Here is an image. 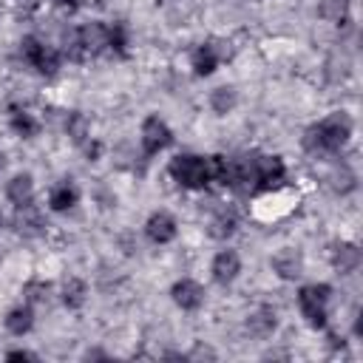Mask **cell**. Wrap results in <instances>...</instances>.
I'll list each match as a JSON object with an SVG mask.
<instances>
[{"mask_svg":"<svg viewBox=\"0 0 363 363\" xmlns=\"http://www.w3.org/2000/svg\"><path fill=\"white\" fill-rule=\"evenodd\" d=\"M176 233H179V224H176V218L167 210H156L145 221V235L153 244H170L176 238Z\"/></svg>","mask_w":363,"mask_h":363,"instance_id":"10","label":"cell"},{"mask_svg":"<svg viewBox=\"0 0 363 363\" xmlns=\"http://www.w3.org/2000/svg\"><path fill=\"white\" fill-rule=\"evenodd\" d=\"M210 272H213V281H216V284H221V286L233 284V281L238 278V272H241V258H238V252H235V250H221V252H216V258H213V264H210Z\"/></svg>","mask_w":363,"mask_h":363,"instance_id":"14","label":"cell"},{"mask_svg":"<svg viewBox=\"0 0 363 363\" xmlns=\"http://www.w3.org/2000/svg\"><path fill=\"white\" fill-rule=\"evenodd\" d=\"M207 102H210V108H213L216 116H227L238 105V94H235L233 85H218V88L210 91V99Z\"/></svg>","mask_w":363,"mask_h":363,"instance_id":"21","label":"cell"},{"mask_svg":"<svg viewBox=\"0 0 363 363\" xmlns=\"http://www.w3.org/2000/svg\"><path fill=\"white\" fill-rule=\"evenodd\" d=\"M318 17L335 23V26H346L349 23V0H320Z\"/></svg>","mask_w":363,"mask_h":363,"instance_id":"23","label":"cell"},{"mask_svg":"<svg viewBox=\"0 0 363 363\" xmlns=\"http://www.w3.org/2000/svg\"><path fill=\"white\" fill-rule=\"evenodd\" d=\"M329 187H332L335 193H340V196L352 193V190L357 187V176H354V170H352L349 164L340 162V167H335V173L329 176Z\"/></svg>","mask_w":363,"mask_h":363,"instance_id":"24","label":"cell"},{"mask_svg":"<svg viewBox=\"0 0 363 363\" xmlns=\"http://www.w3.org/2000/svg\"><path fill=\"white\" fill-rule=\"evenodd\" d=\"M139 142H142L145 156H156L159 150H164L173 142V130L167 128V122L162 116L147 113L142 119V128H139Z\"/></svg>","mask_w":363,"mask_h":363,"instance_id":"5","label":"cell"},{"mask_svg":"<svg viewBox=\"0 0 363 363\" xmlns=\"http://www.w3.org/2000/svg\"><path fill=\"white\" fill-rule=\"evenodd\" d=\"M360 247L354 244V241H337V244H332V250H329V264H332V269L337 272V275H352V272H357V267H360Z\"/></svg>","mask_w":363,"mask_h":363,"instance_id":"8","label":"cell"},{"mask_svg":"<svg viewBox=\"0 0 363 363\" xmlns=\"http://www.w3.org/2000/svg\"><path fill=\"white\" fill-rule=\"evenodd\" d=\"M238 210L233 207V204H224V207H218L216 213H213V218L207 221V235L210 238H216V241H227L230 235H235V230H238Z\"/></svg>","mask_w":363,"mask_h":363,"instance_id":"13","label":"cell"},{"mask_svg":"<svg viewBox=\"0 0 363 363\" xmlns=\"http://www.w3.org/2000/svg\"><path fill=\"white\" fill-rule=\"evenodd\" d=\"M224 57H227V51H221L218 43H201V45L190 54V68H193L196 77H210V74L218 68V62H221Z\"/></svg>","mask_w":363,"mask_h":363,"instance_id":"12","label":"cell"},{"mask_svg":"<svg viewBox=\"0 0 363 363\" xmlns=\"http://www.w3.org/2000/svg\"><path fill=\"white\" fill-rule=\"evenodd\" d=\"M329 343H332V346H335V349H337V346H340V349H343V337H340V335H335V332H332V335H329Z\"/></svg>","mask_w":363,"mask_h":363,"instance_id":"30","label":"cell"},{"mask_svg":"<svg viewBox=\"0 0 363 363\" xmlns=\"http://www.w3.org/2000/svg\"><path fill=\"white\" fill-rule=\"evenodd\" d=\"M82 150H85V156H88L91 162H96V159H99V153H102V145H99V142H94V139H88V142L82 145Z\"/></svg>","mask_w":363,"mask_h":363,"instance_id":"28","label":"cell"},{"mask_svg":"<svg viewBox=\"0 0 363 363\" xmlns=\"http://www.w3.org/2000/svg\"><path fill=\"white\" fill-rule=\"evenodd\" d=\"M9 128H11L17 136H23V139H31V136H37V130H40V122H37V116H34L31 111L11 105V108H9Z\"/></svg>","mask_w":363,"mask_h":363,"instance_id":"20","label":"cell"},{"mask_svg":"<svg viewBox=\"0 0 363 363\" xmlns=\"http://www.w3.org/2000/svg\"><path fill=\"white\" fill-rule=\"evenodd\" d=\"M329 301H332V286L329 284H306V286L298 289V309H301L303 320L312 329H326Z\"/></svg>","mask_w":363,"mask_h":363,"instance_id":"3","label":"cell"},{"mask_svg":"<svg viewBox=\"0 0 363 363\" xmlns=\"http://www.w3.org/2000/svg\"><path fill=\"white\" fill-rule=\"evenodd\" d=\"M278 329V315L272 306H258L247 315V332L252 337H269Z\"/></svg>","mask_w":363,"mask_h":363,"instance_id":"17","label":"cell"},{"mask_svg":"<svg viewBox=\"0 0 363 363\" xmlns=\"http://www.w3.org/2000/svg\"><path fill=\"white\" fill-rule=\"evenodd\" d=\"M48 292H51V284L48 281H40V278L26 281V286H23V295H26L28 303H45L48 301Z\"/></svg>","mask_w":363,"mask_h":363,"instance_id":"26","label":"cell"},{"mask_svg":"<svg viewBox=\"0 0 363 363\" xmlns=\"http://www.w3.org/2000/svg\"><path fill=\"white\" fill-rule=\"evenodd\" d=\"M54 6L60 11H65V14H77L82 9V0H54Z\"/></svg>","mask_w":363,"mask_h":363,"instance_id":"27","label":"cell"},{"mask_svg":"<svg viewBox=\"0 0 363 363\" xmlns=\"http://www.w3.org/2000/svg\"><path fill=\"white\" fill-rule=\"evenodd\" d=\"M20 57H23L26 65H31L43 77H54L60 71V51L54 45L43 43L34 34H28V37L20 40Z\"/></svg>","mask_w":363,"mask_h":363,"instance_id":"4","label":"cell"},{"mask_svg":"<svg viewBox=\"0 0 363 363\" xmlns=\"http://www.w3.org/2000/svg\"><path fill=\"white\" fill-rule=\"evenodd\" d=\"M3 323H6V329H9L14 337H23V335H28L31 326H34V309H31L28 303L11 306V309L6 312V318H3Z\"/></svg>","mask_w":363,"mask_h":363,"instance_id":"19","label":"cell"},{"mask_svg":"<svg viewBox=\"0 0 363 363\" xmlns=\"http://www.w3.org/2000/svg\"><path fill=\"white\" fill-rule=\"evenodd\" d=\"M77 201H79V190H77V184L71 179H62L48 190V207L54 213H68Z\"/></svg>","mask_w":363,"mask_h":363,"instance_id":"16","label":"cell"},{"mask_svg":"<svg viewBox=\"0 0 363 363\" xmlns=\"http://www.w3.org/2000/svg\"><path fill=\"white\" fill-rule=\"evenodd\" d=\"M269 267L281 281H295L303 275V255L295 247H284L269 258Z\"/></svg>","mask_w":363,"mask_h":363,"instance_id":"11","label":"cell"},{"mask_svg":"<svg viewBox=\"0 0 363 363\" xmlns=\"http://www.w3.org/2000/svg\"><path fill=\"white\" fill-rule=\"evenodd\" d=\"M286 179V164L281 156L255 153V190H272Z\"/></svg>","mask_w":363,"mask_h":363,"instance_id":"6","label":"cell"},{"mask_svg":"<svg viewBox=\"0 0 363 363\" xmlns=\"http://www.w3.org/2000/svg\"><path fill=\"white\" fill-rule=\"evenodd\" d=\"M6 199H9L14 207L31 204V201H34V179H31V173H14V176L6 182Z\"/></svg>","mask_w":363,"mask_h":363,"instance_id":"15","label":"cell"},{"mask_svg":"<svg viewBox=\"0 0 363 363\" xmlns=\"http://www.w3.org/2000/svg\"><path fill=\"white\" fill-rule=\"evenodd\" d=\"M6 357H9V360H37V354L28 352V349H11Z\"/></svg>","mask_w":363,"mask_h":363,"instance_id":"29","label":"cell"},{"mask_svg":"<svg viewBox=\"0 0 363 363\" xmlns=\"http://www.w3.org/2000/svg\"><path fill=\"white\" fill-rule=\"evenodd\" d=\"M60 298H62V306H65V309L77 312V309H82V306H85V301H88V284H85L82 278L71 275V278H65V281H62Z\"/></svg>","mask_w":363,"mask_h":363,"instance_id":"18","label":"cell"},{"mask_svg":"<svg viewBox=\"0 0 363 363\" xmlns=\"http://www.w3.org/2000/svg\"><path fill=\"white\" fill-rule=\"evenodd\" d=\"M128 26L125 23H111L108 26V51H113L116 57H128Z\"/></svg>","mask_w":363,"mask_h":363,"instance_id":"25","label":"cell"},{"mask_svg":"<svg viewBox=\"0 0 363 363\" xmlns=\"http://www.w3.org/2000/svg\"><path fill=\"white\" fill-rule=\"evenodd\" d=\"M170 298L179 309L184 312H196L201 303H204V286L193 278H179L173 286H170Z\"/></svg>","mask_w":363,"mask_h":363,"instance_id":"9","label":"cell"},{"mask_svg":"<svg viewBox=\"0 0 363 363\" xmlns=\"http://www.w3.org/2000/svg\"><path fill=\"white\" fill-rule=\"evenodd\" d=\"M352 136V116L346 111H332L329 116H323L320 122L309 125L303 130V150L312 156H329L337 153Z\"/></svg>","mask_w":363,"mask_h":363,"instance_id":"1","label":"cell"},{"mask_svg":"<svg viewBox=\"0 0 363 363\" xmlns=\"http://www.w3.org/2000/svg\"><path fill=\"white\" fill-rule=\"evenodd\" d=\"M167 173L184 190H204L210 184V162L199 153H176L167 164Z\"/></svg>","mask_w":363,"mask_h":363,"instance_id":"2","label":"cell"},{"mask_svg":"<svg viewBox=\"0 0 363 363\" xmlns=\"http://www.w3.org/2000/svg\"><path fill=\"white\" fill-rule=\"evenodd\" d=\"M65 133H68V139H71L77 147H82V145L91 139L88 116H85L82 111H71V113L65 116Z\"/></svg>","mask_w":363,"mask_h":363,"instance_id":"22","label":"cell"},{"mask_svg":"<svg viewBox=\"0 0 363 363\" xmlns=\"http://www.w3.org/2000/svg\"><path fill=\"white\" fill-rule=\"evenodd\" d=\"M11 227H14V233L23 235V238H40V235L45 233V216H43V210L31 201V204L14 207Z\"/></svg>","mask_w":363,"mask_h":363,"instance_id":"7","label":"cell"}]
</instances>
